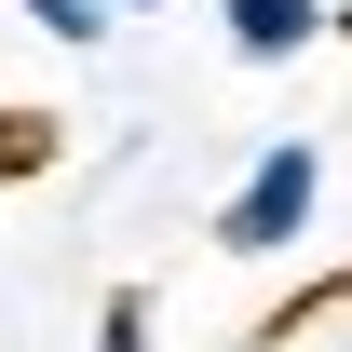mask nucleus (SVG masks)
Segmentation results:
<instances>
[{
	"instance_id": "obj_1",
	"label": "nucleus",
	"mask_w": 352,
	"mask_h": 352,
	"mask_svg": "<svg viewBox=\"0 0 352 352\" xmlns=\"http://www.w3.org/2000/svg\"><path fill=\"white\" fill-rule=\"evenodd\" d=\"M311 204H325V149H311V135H285V149H258V163H244V190L217 204V244H230V258H285V244L311 230Z\"/></svg>"
},
{
	"instance_id": "obj_2",
	"label": "nucleus",
	"mask_w": 352,
	"mask_h": 352,
	"mask_svg": "<svg viewBox=\"0 0 352 352\" xmlns=\"http://www.w3.org/2000/svg\"><path fill=\"white\" fill-rule=\"evenodd\" d=\"M325 41V0H230V54H258V68H285V54Z\"/></svg>"
},
{
	"instance_id": "obj_3",
	"label": "nucleus",
	"mask_w": 352,
	"mask_h": 352,
	"mask_svg": "<svg viewBox=\"0 0 352 352\" xmlns=\"http://www.w3.org/2000/svg\"><path fill=\"white\" fill-rule=\"evenodd\" d=\"M95 352H149V298H135V285H109V311H95Z\"/></svg>"
},
{
	"instance_id": "obj_4",
	"label": "nucleus",
	"mask_w": 352,
	"mask_h": 352,
	"mask_svg": "<svg viewBox=\"0 0 352 352\" xmlns=\"http://www.w3.org/2000/svg\"><path fill=\"white\" fill-rule=\"evenodd\" d=\"M28 28H41V41H68V54H82L95 28H109V14H95V0H28Z\"/></svg>"
},
{
	"instance_id": "obj_5",
	"label": "nucleus",
	"mask_w": 352,
	"mask_h": 352,
	"mask_svg": "<svg viewBox=\"0 0 352 352\" xmlns=\"http://www.w3.org/2000/svg\"><path fill=\"white\" fill-rule=\"evenodd\" d=\"M95 14H149V0H95Z\"/></svg>"
}]
</instances>
